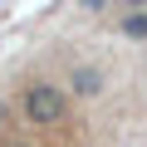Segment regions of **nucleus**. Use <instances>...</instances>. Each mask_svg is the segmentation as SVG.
Wrapping results in <instances>:
<instances>
[{"mask_svg": "<svg viewBox=\"0 0 147 147\" xmlns=\"http://www.w3.org/2000/svg\"><path fill=\"white\" fill-rule=\"evenodd\" d=\"M103 88V74L98 69H79V74H74V93H84V98H93Z\"/></svg>", "mask_w": 147, "mask_h": 147, "instance_id": "obj_2", "label": "nucleus"}, {"mask_svg": "<svg viewBox=\"0 0 147 147\" xmlns=\"http://www.w3.org/2000/svg\"><path fill=\"white\" fill-rule=\"evenodd\" d=\"M25 113H30V123H64V113H69V98L54 88V84H30V93H25Z\"/></svg>", "mask_w": 147, "mask_h": 147, "instance_id": "obj_1", "label": "nucleus"}, {"mask_svg": "<svg viewBox=\"0 0 147 147\" xmlns=\"http://www.w3.org/2000/svg\"><path fill=\"white\" fill-rule=\"evenodd\" d=\"M123 34H132V39H147V15H127V20H123Z\"/></svg>", "mask_w": 147, "mask_h": 147, "instance_id": "obj_3", "label": "nucleus"}, {"mask_svg": "<svg viewBox=\"0 0 147 147\" xmlns=\"http://www.w3.org/2000/svg\"><path fill=\"white\" fill-rule=\"evenodd\" d=\"M15 147H30V142H15Z\"/></svg>", "mask_w": 147, "mask_h": 147, "instance_id": "obj_4", "label": "nucleus"}]
</instances>
